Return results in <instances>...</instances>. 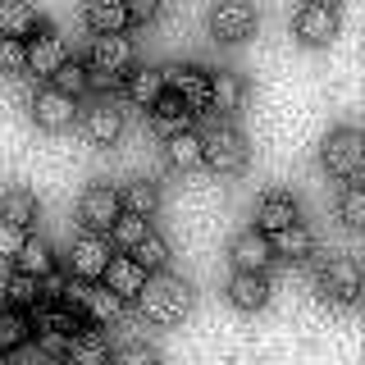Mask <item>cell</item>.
<instances>
[{"label": "cell", "mask_w": 365, "mask_h": 365, "mask_svg": "<svg viewBox=\"0 0 365 365\" xmlns=\"http://www.w3.org/2000/svg\"><path fill=\"white\" fill-rule=\"evenodd\" d=\"M137 306H142V315L155 319V324H178V319L192 311V283L182 279V274L160 269V274L146 279V288L137 292Z\"/></svg>", "instance_id": "cell-1"}, {"label": "cell", "mask_w": 365, "mask_h": 365, "mask_svg": "<svg viewBox=\"0 0 365 365\" xmlns=\"http://www.w3.org/2000/svg\"><path fill=\"white\" fill-rule=\"evenodd\" d=\"M201 165H210L215 174H242L247 169V137L228 119H215L201 133Z\"/></svg>", "instance_id": "cell-2"}, {"label": "cell", "mask_w": 365, "mask_h": 365, "mask_svg": "<svg viewBox=\"0 0 365 365\" xmlns=\"http://www.w3.org/2000/svg\"><path fill=\"white\" fill-rule=\"evenodd\" d=\"M319 160H324V169L329 174H338V178H361V165H365V142H361V133L351 128V123H342V128H334L324 137V146H319Z\"/></svg>", "instance_id": "cell-3"}, {"label": "cell", "mask_w": 365, "mask_h": 365, "mask_svg": "<svg viewBox=\"0 0 365 365\" xmlns=\"http://www.w3.org/2000/svg\"><path fill=\"white\" fill-rule=\"evenodd\" d=\"M165 87L174 91L192 114L210 110V68H201V64H174V68H165Z\"/></svg>", "instance_id": "cell-4"}, {"label": "cell", "mask_w": 365, "mask_h": 365, "mask_svg": "<svg viewBox=\"0 0 365 365\" xmlns=\"http://www.w3.org/2000/svg\"><path fill=\"white\" fill-rule=\"evenodd\" d=\"M110 237L106 233H91V228H83V233L73 237V247H68V265H73V279H101L110 265Z\"/></svg>", "instance_id": "cell-5"}, {"label": "cell", "mask_w": 365, "mask_h": 365, "mask_svg": "<svg viewBox=\"0 0 365 365\" xmlns=\"http://www.w3.org/2000/svg\"><path fill=\"white\" fill-rule=\"evenodd\" d=\"M210 32L220 41H242L256 32V5L251 0H215L210 5Z\"/></svg>", "instance_id": "cell-6"}, {"label": "cell", "mask_w": 365, "mask_h": 365, "mask_svg": "<svg viewBox=\"0 0 365 365\" xmlns=\"http://www.w3.org/2000/svg\"><path fill=\"white\" fill-rule=\"evenodd\" d=\"M319 297L324 302H356L361 297V265L351 256H338V260H329L324 274H319Z\"/></svg>", "instance_id": "cell-7"}, {"label": "cell", "mask_w": 365, "mask_h": 365, "mask_svg": "<svg viewBox=\"0 0 365 365\" xmlns=\"http://www.w3.org/2000/svg\"><path fill=\"white\" fill-rule=\"evenodd\" d=\"M78 215H83V224L91 233H106V228L119 220V187H110V182H91L83 192V201H78Z\"/></svg>", "instance_id": "cell-8"}, {"label": "cell", "mask_w": 365, "mask_h": 365, "mask_svg": "<svg viewBox=\"0 0 365 365\" xmlns=\"http://www.w3.org/2000/svg\"><path fill=\"white\" fill-rule=\"evenodd\" d=\"M91 68H106V73L114 78H123L128 68L137 64V55H133V41L123 37V32H96V41H91Z\"/></svg>", "instance_id": "cell-9"}, {"label": "cell", "mask_w": 365, "mask_h": 365, "mask_svg": "<svg viewBox=\"0 0 365 365\" xmlns=\"http://www.w3.org/2000/svg\"><path fill=\"white\" fill-rule=\"evenodd\" d=\"M228 256H233V265L242 274H265L274 265L269 233H260V228H242V233L233 237V247H228Z\"/></svg>", "instance_id": "cell-10"}, {"label": "cell", "mask_w": 365, "mask_h": 365, "mask_svg": "<svg viewBox=\"0 0 365 365\" xmlns=\"http://www.w3.org/2000/svg\"><path fill=\"white\" fill-rule=\"evenodd\" d=\"M23 51H28V68H37V73H55V68L68 60V41L51 23H37V37L23 41Z\"/></svg>", "instance_id": "cell-11"}, {"label": "cell", "mask_w": 365, "mask_h": 365, "mask_svg": "<svg viewBox=\"0 0 365 365\" xmlns=\"http://www.w3.org/2000/svg\"><path fill=\"white\" fill-rule=\"evenodd\" d=\"M32 119H37L46 133H60L78 119V101L64 96L60 87H41L37 96H32Z\"/></svg>", "instance_id": "cell-12"}, {"label": "cell", "mask_w": 365, "mask_h": 365, "mask_svg": "<svg viewBox=\"0 0 365 365\" xmlns=\"http://www.w3.org/2000/svg\"><path fill=\"white\" fill-rule=\"evenodd\" d=\"M292 28L306 46H329L338 37V9H324V5H311V0H306V5L297 9Z\"/></svg>", "instance_id": "cell-13"}, {"label": "cell", "mask_w": 365, "mask_h": 365, "mask_svg": "<svg viewBox=\"0 0 365 365\" xmlns=\"http://www.w3.org/2000/svg\"><path fill=\"white\" fill-rule=\"evenodd\" d=\"M78 119H83L87 142H96V146H110V142L123 137V110H114V101H96V106H87Z\"/></svg>", "instance_id": "cell-14"}, {"label": "cell", "mask_w": 365, "mask_h": 365, "mask_svg": "<svg viewBox=\"0 0 365 365\" xmlns=\"http://www.w3.org/2000/svg\"><path fill=\"white\" fill-rule=\"evenodd\" d=\"M192 119H197V114H192L187 106H182V101L174 96V91H160L155 96V106H151V128L160 133V137H178V133H192Z\"/></svg>", "instance_id": "cell-15"}, {"label": "cell", "mask_w": 365, "mask_h": 365, "mask_svg": "<svg viewBox=\"0 0 365 365\" xmlns=\"http://www.w3.org/2000/svg\"><path fill=\"white\" fill-rule=\"evenodd\" d=\"M288 224H302L297 201L288 197V192H265L260 205H256V224H251V228H260V233H279V228H288Z\"/></svg>", "instance_id": "cell-16"}, {"label": "cell", "mask_w": 365, "mask_h": 365, "mask_svg": "<svg viewBox=\"0 0 365 365\" xmlns=\"http://www.w3.org/2000/svg\"><path fill=\"white\" fill-rule=\"evenodd\" d=\"M101 279H106V288L119 297V302H128V297H137V292L146 288V279H151V274L137 265L133 256H110V265H106Z\"/></svg>", "instance_id": "cell-17"}, {"label": "cell", "mask_w": 365, "mask_h": 365, "mask_svg": "<svg viewBox=\"0 0 365 365\" xmlns=\"http://www.w3.org/2000/svg\"><path fill=\"white\" fill-rule=\"evenodd\" d=\"M28 319H32L37 334H64V338H73L78 329H83V315H78L73 306H64V302H37Z\"/></svg>", "instance_id": "cell-18"}, {"label": "cell", "mask_w": 365, "mask_h": 365, "mask_svg": "<svg viewBox=\"0 0 365 365\" xmlns=\"http://www.w3.org/2000/svg\"><path fill=\"white\" fill-rule=\"evenodd\" d=\"M68 365H110V338L106 329H78L68 338V351H64Z\"/></svg>", "instance_id": "cell-19"}, {"label": "cell", "mask_w": 365, "mask_h": 365, "mask_svg": "<svg viewBox=\"0 0 365 365\" xmlns=\"http://www.w3.org/2000/svg\"><path fill=\"white\" fill-rule=\"evenodd\" d=\"M228 302H233L237 311H260V306L269 302V279L265 274L233 269V279H228Z\"/></svg>", "instance_id": "cell-20"}, {"label": "cell", "mask_w": 365, "mask_h": 365, "mask_svg": "<svg viewBox=\"0 0 365 365\" xmlns=\"http://www.w3.org/2000/svg\"><path fill=\"white\" fill-rule=\"evenodd\" d=\"M123 78H128V101H133V106L151 110L155 96L165 91V68H155V64H133Z\"/></svg>", "instance_id": "cell-21"}, {"label": "cell", "mask_w": 365, "mask_h": 365, "mask_svg": "<svg viewBox=\"0 0 365 365\" xmlns=\"http://www.w3.org/2000/svg\"><path fill=\"white\" fill-rule=\"evenodd\" d=\"M37 32V9L32 0H0V37H32Z\"/></svg>", "instance_id": "cell-22"}, {"label": "cell", "mask_w": 365, "mask_h": 365, "mask_svg": "<svg viewBox=\"0 0 365 365\" xmlns=\"http://www.w3.org/2000/svg\"><path fill=\"white\" fill-rule=\"evenodd\" d=\"M269 247H274V256L306 260V256H315V233L306 224H288V228H279V233H269Z\"/></svg>", "instance_id": "cell-23"}, {"label": "cell", "mask_w": 365, "mask_h": 365, "mask_svg": "<svg viewBox=\"0 0 365 365\" xmlns=\"http://www.w3.org/2000/svg\"><path fill=\"white\" fill-rule=\"evenodd\" d=\"M242 96H247V83L233 73V68H220V73H210V110L233 114L237 106H242Z\"/></svg>", "instance_id": "cell-24"}, {"label": "cell", "mask_w": 365, "mask_h": 365, "mask_svg": "<svg viewBox=\"0 0 365 365\" xmlns=\"http://www.w3.org/2000/svg\"><path fill=\"white\" fill-rule=\"evenodd\" d=\"M83 19L91 23V32H123L128 5L123 0H83Z\"/></svg>", "instance_id": "cell-25"}, {"label": "cell", "mask_w": 365, "mask_h": 365, "mask_svg": "<svg viewBox=\"0 0 365 365\" xmlns=\"http://www.w3.org/2000/svg\"><path fill=\"white\" fill-rule=\"evenodd\" d=\"M155 205H160V187H155L151 178H133L128 187L119 192V210H128V215H142V220H151Z\"/></svg>", "instance_id": "cell-26"}, {"label": "cell", "mask_w": 365, "mask_h": 365, "mask_svg": "<svg viewBox=\"0 0 365 365\" xmlns=\"http://www.w3.org/2000/svg\"><path fill=\"white\" fill-rule=\"evenodd\" d=\"M37 197H32L28 187H9L5 197H0V220L5 224H19V228H28L32 220H37Z\"/></svg>", "instance_id": "cell-27"}, {"label": "cell", "mask_w": 365, "mask_h": 365, "mask_svg": "<svg viewBox=\"0 0 365 365\" xmlns=\"http://www.w3.org/2000/svg\"><path fill=\"white\" fill-rule=\"evenodd\" d=\"M32 338V319L19 306H0V351H19Z\"/></svg>", "instance_id": "cell-28"}, {"label": "cell", "mask_w": 365, "mask_h": 365, "mask_svg": "<svg viewBox=\"0 0 365 365\" xmlns=\"http://www.w3.org/2000/svg\"><path fill=\"white\" fill-rule=\"evenodd\" d=\"M165 160H169V169H197L201 165V133L165 137Z\"/></svg>", "instance_id": "cell-29"}, {"label": "cell", "mask_w": 365, "mask_h": 365, "mask_svg": "<svg viewBox=\"0 0 365 365\" xmlns=\"http://www.w3.org/2000/svg\"><path fill=\"white\" fill-rule=\"evenodd\" d=\"M14 269H19V274H32V279L51 274V269H55V256H51V247H46L41 237H28V242L19 247V256H14Z\"/></svg>", "instance_id": "cell-30"}, {"label": "cell", "mask_w": 365, "mask_h": 365, "mask_svg": "<svg viewBox=\"0 0 365 365\" xmlns=\"http://www.w3.org/2000/svg\"><path fill=\"white\" fill-rule=\"evenodd\" d=\"M133 260H137V265H142L146 274H160V269L169 265V242L155 233V228H146V237L133 247Z\"/></svg>", "instance_id": "cell-31"}, {"label": "cell", "mask_w": 365, "mask_h": 365, "mask_svg": "<svg viewBox=\"0 0 365 365\" xmlns=\"http://www.w3.org/2000/svg\"><path fill=\"white\" fill-rule=\"evenodd\" d=\"M37 302H41V288H37V279H32V274H19V269H9V279H5V306L32 311Z\"/></svg>", "instance_id": "cell-32"}, {"label": "cell", "mask_w": 365, "mask_h": 365, "mask_svg": "<svg viewBox=\"0 0 365 365\" xmlns=\"http://www.w3.org/2000/svg\"><path fill=\"white\" fill-rule=\"evenodd\" d=\"M51 87H60L64 96L78 101V96L87 91V64H83V60H64V64L51 73Z\"/></svg>", "instance_id": "cell-33"}, {"label": "cell", "mask_w": 365, "mask_h": 365, "mask_svg": "<svg viewBox=\"0 0 365 365\" xmlns=\"http://www.w3.org/2000/svg\"><path fill=\"white\" fill-rule=\"evenodd\" d=\"M146 228H151V224H146L142 215H128V210H119V220L110 224V237H114L119 247H128V251H133V247L146 237Z\"/></svg>", "instance_id": "cell-34"}, {"label": "cell", "mask_w": 365, "mask_h": 365, "mask_svg": "<svg viewBox=\"0 0 365 365\" xmlns=\"http://www.w3.org/2000/svg\"><path fill=\"white\" fill-rule=\"evenodd\" d=\"M338 210H342V220H347V228H361L365 224V187L356 178L342 187V197H338Z\"/></svg>", "instance_id": "cell-35"}, {"label": "cell", "mask_w": 365, "mask_h": 365, "mask_svg": "<svg viewBox=\"0 0 365 365\" xmlns=\"http://www.w3.org/2000/svg\"><path fill=\"white\" fill-rule=\"evenodd\" d=\"M110 365H165V361H160V351L146 347V342H128V347H119L110 356Z\"/></svg>", "instance_id": "cell-36"}, {"label": "cell", "mask_w": 365, "mask_h": 365, "mask_svg": "<svg viewBox=\"0 0 365 365\" xmlns=\"http://www.w3.org/2000/svg\"><path fill=\"white\" fill-rule=\"evenodd\" d=\"M0 68L5 73H23L28 68V51H23L19 37H0Z\"/></svg>", "instance_id": "cell-37"}, {"label": "cell", "mask_w": 365, "mask_h": 365, "mask_svg": "<svg viewBox=\"0 0 365 365\" xmlns=\"http://www.w3.org/2000/svg\"><path fill=\"white\" fill-rule=\"evenodd\" d=\"M23 242H28V228H19V224H5V220H0V256L14 260Z\"/></svg>", "instance_id": "cell-38"}, {"label": "cell", "mask_w": 365, "mask_h": 365, "mask_svg": "<svg viewBox=\"0 0 365 365\" xmlns=\"http://www.w3.org/2000/svg\"><path fill=\"white\" fill-rule=\"evenodd\" d=\"M114 87H119V78H114V73H106V68H91V64H87V91H96V96L106 101V91H114Z\"/></svg>", "instance_id": "cell-39"}, {"label": "cell", "mask_w": 365, "mask_h": 365, "mask_svg": "<svg viewBox=\"0 0 365 365\" xmlns=\"http://www.w3.org/2000/svg\"><path fill=\"white\" fill-rule=\"evenodd\" d=\"M37 342H41V356L46 361H64V351H68V338L64 334H37Z\"/></svg>", "instance_id": "cell-40"}, {"label": "cell", "mask_w": 365, "mask_h": 365, "mask_svg": "<svg viewBox=\"0 0 365 365\" xmlns=\"http://www.w3.org/2000/svg\"><path fill=\"white\" fill-rule=\"evenodd\" d=\"M123 5H128V19H142V23H151V19H160L165 0H123Z\"/></svg>", "instance_id": "cell-41"}, {"label": "cell", "mask_w": 365, "mask_h": 365, "mask_svg": "<svg viewBox=\"0 0 365 365\" xmlns=\"http://www.w3.org/2000/svg\"><path fill=\"white\" fill-rule=\"evenodd\" d=\"M311 5H324V9H334V5H338V0H311Z\"/></svg>", "instance_id": "cell-42"}, {"label": "cell", "mask_w": 365, "mask_h": 365, "mask_svg": "<svg viewBox=\"0 0 365 365\" xmlns=\"http://www.w3.org/2000/svg\"><path fill=\"white\" fill-rule=\"evenodd\" d=\"M0 365H5V361H0Z\"/></svg>", "instance_id": "cell-43"}]
</instances>
